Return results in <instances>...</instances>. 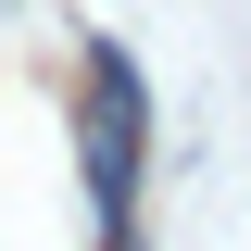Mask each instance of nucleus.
Returning <instances> with one entry per match:
<instances>
[{
    "label": "nucleus",
    "instance_id": "f257e3e1",
    "mask_svg": "<svg viewBox=\"0 0 251 251\" xmlns=\"http://www.w3.org/2000/svg\"><path fill=\"white\" fill-rule=\"evenodd\" d=\"M138 138H151L138 63L100 38V50H88V188H100V226H113V251L138 239Z\"/></svg>",
    "mask_w": 251,
    "mask_h": 251
}]
</instances>
